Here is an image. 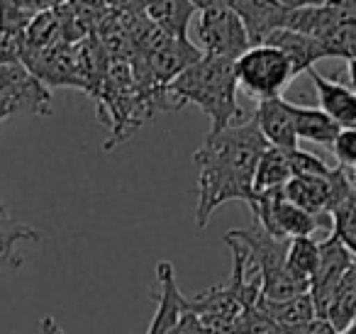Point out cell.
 I'll use <instances>...</instances> for the list:
<instances>
[{"label":"cell","mask_w":356,"mask_h":334,"mask_svg":"<svg viewBox=\"0 0 356 334\" xmlns=\"http://www.w3.org/2000/svg\"><path fill=\"white\" fill-rule=\"evenodd\" d=\"M283 6L288 10H298V8H317V6H325L327 0H281Z\"/></svg>","instance_id":"29"},{"label":"cell","mask_w":356,"mask_h":334,"mask_svg":"<svg viewBox=\"0 0 356 334\" xmlns=\"http://www.w3.org/2000/svg\"><path fill=\"white\" fill-rule=\"evenodd\" d=\"M0 98H8L17 113L51 115V93L22 61H0Z\"/></svg>","instance_id":"7"},{"label":"cell","mask_w":356,"mask_h":334,"mask_svg":"<svg viewBox=\"0 0 356 334\" xmlns=\"http://www.w3.org/2000/svg\"><path fill=\"white\" fill-rule=\"evenodd\" d=\"M198 40L205 54L222 56V59L237 61L244 51L252 49V40L232 8H218V10L200 13Z\"/></svg>","instance_id":"6"},{"label":"cell","mask_w":356,"mask_h":334,"mask_svg":"<svg viewBox=\"0 0 356 334\" xmlns=\"http://www.w3.org/2000/svg\"><path fill=\"white\" fill-rule=\"evenodd\" d=\"M156 312L149 324L147 334H168L178 324V319L184 317L186 310H188V298H186L176 285V271L173 264L161 261L156 269Z\"/></svg>","instance_id":"10"},{"label":"cell","mask_w":356,"mask_h":334,"mask_svg":"<svg viewBox=\"0 0 356 334\" xmlns=\"http://www.w3.org/2000/svg\"><path fill=\"white\" fill-rule=\"evenodd\" d=\"M327 3L341 8V10L349 13V15H356V0H327Z\"/></svg>","instance_id":"31"},{"label":"cell","mask_w":356,"mask_h":334,"mask_svg":"<svg viewBox=\"0 0 356 334\" xmlns=\"http://www.w3.org/2000/svg\"><path fill=\"white\" fill-rule=\"evenodd\" d=\"M257 225H261L266 232L281 239H293V237H312V232L327 227L332 230V217H315L291 202L283 193V188H271V191L254 193L252 202Z\"/></svg>","instance_id":"5"},{"label":"cell","mask_w":356,"mask_h":334,"mask_svg":"<svg viewBox=\"0 0 356 334\" xmlns=\"http://www.w3.org/2000/svg\"><path fill=\"white\" fill-rule=\"evenodd\" d=\"M330 149L334 152L339 166L349 168V171H356V127L341 129Z\"/></svg>","instance_id":"25"},{"label":"cell","mask_w":356,"mask_h":334,"mask_svg":"<svg viewBox=\"0 0 356 334\" xmlns=\"http://www.w3.org/2000/svg\"><path fill=\"white\" fill-rule=\"evenodd\" d=\"M268 142L264 139L254 115L239 125L210 132L208 139L193 152L198 171V207L195 225L205 227L220 205L229 200L252 202L254 173Z\"/></svg>","instance_id":"1"},{"label":"cell","mask_w":356,"mask_h":334,"mask_svg":"<svg viewBox=\"0 0 356 334\" xmlns=\"http://www.w3.org/2000/svg\"><path fill=\"white\" fill-rule=\"evenodd\" d=\"M312 86H315L317 100H320V108L339 125L341 129L356 127V93L349 86L339 84V81H332L320 76L315 69L307 71Z\"/></svg>","instance_id":"13"},{"label":"cell","mask_w":356,"mask_h":334,"mask_svg":"<svg viewBox=\"0 0 356 334\" xmlns=\"http://www.w3.org/2000/svg\"><path fill=\"white\" fill-rule=\"evenodd\" d=\"M356 264L354 254L344 246V241L332 232L327 239L320 241V264H317L315 273L310 278V295L315 300L317 317H322L325 305L330 300V295L334 293V288L339 285V280L344 278V273Z\"/></svg>","instance_id":"8"},{"label":"cell","mask_w":356,"mask_h":334,"mask_svg":"<svg viewBox=\"0 0 356 334\" xmlns=\"http://www.w3.org/2000/svg\"><path fill=\"white\" fill-rule=\"evenodd\" d=\"M234 71H237L239 86L257 100L281 98L288 84L296 79L288 56L271 45H257L244 51L234 61Z\"/></svg>","instance_id":"4"},{"label":"cell","mask_w":356,"mask_h":334,"mask_svg":"<svg viewBox=\"0 0 356 334\" xmlns=\"http://www.w3.org/2000/svg\"><path fill=\"white\" fill-rule=\"evenodd\" d=\"M0 122H3V118H0ZM0 212H8V207H6V202L0 200Z\"/></svg>","instance_id":"34"},{"label":"cell","mask_w":356,"mask_h":334,"mask_svg":"<svg viewBox=\"0 0 356 334\" xmlns=\"http://www.w3.org/2000/svg\"><path fill=\"white\" fill-rule=\"evenodd\" d=\"M351 181H354V188H356V171L351 173Z\"/></svg>","instance_id":"35"},{"label":"cell","mask_w":356,"mask_h":334,"mask_svg":"<svg viewBox=\"0 0 356 334\" xmlns=\"http://www.w3.org/2000/svg\"><path fill=\"white\" fill-rule=\"evenodd\" d=\"M168 334H205V332H203V324H200L198 315H193L191 310H186V315L178 319V324Z\"/></svg>","instance_id":"27"},{"label":"cell","mask_w":356,"mask_h":334,"mask_svg":"<svg viewBox=\"0 0 356 334\" xmlns=\"http://www.w3.org/2000/svg\"><path fill=\"white\" fill-rule=\"evenodd\" d=\"M42 332H44V334H66L64 329L59 327V322H56L54 317H44V319H42Z\"/></svg>","instance_id":"30"},{"label":"cell","mask_w":356,"mask_h":334,"mask_svg":"<svg viewBox=\"0 0 356 334\" xmlns=\"http://www.w3.org/2000/svg\"><path fill=\"white\" fill-rule=\"evenodd\" d=\"M195 8L191 6V0H147L144 6V15L163 30L168 37H178V40H188V25L193 17Z\"/></svg>","instance_id":"15"},{"label":"cell","mask_w":356,"mask_h":334,"mask_svg":"<svg viewBox=\"0 0 356 334\" xmlns=\"http://www.w3.org/2000/svg\"><path fill=\"white\" fill-rule=\"evenodd\" d=\"M239 20L244 22L249 32L252 47L264 45L276 30H283L288 20V8L281 0H232L229 3Z\"/></svg>","instance_id":"9"},{"label":"cell","mask_w":356,"mask_h":334,"mask_svg":"<svg viewBox=\"0 0 356 334\" xmlns=\"http://www.w3.org/2000/svg\"><path fill=\"white\" fill-rule=\"evenodd\" d=\"M322 317L330 319L337 332H344L356 319V264L346 271L344 278L334 288V293L330 295Z\"/></svg>","instance_id":"17"},{"label":"cell","mask_w":356,"mask_h":334,"mask_svg":"<svg viewBox=\"0 0 356 334\" xmlns=\"http://www.w3.org/2000/svg\"><path fill=\"white\" fill-rule=\"evenodd\" d=\"M291 178V152L278 147H266V152L261 154L257 164V173H254V193L283 188Z\"/></svg>","instance_id":"18"},{"label":"cell","mask_w":356,"mask_h":334,"mask_svg":"<svg viewBox=\"0 0 356 334\" xmlns=\"http://www.w3.org/2000/svg\"><path fill=\"white\" fill-rule=\"evenodd\" d=\"M291 171L293 176H330L332 166L325 164L320 157L302 149H293L291 152Z\"/></svg>","instance_id":"24"},{"label":"cell","mask_w":356,"mask_h":334,"mask_svg":"<svg viewBox=\"0 0 356 334\" xmlns=\"http://www.w3.org/2000/svg\"><path fill=\"white\" fill-rule=\"evenodd\" d=\"M6 3L15 8L17 13H22V15L32 17V20L37 15H42V13L54 10V8L61 6V0H6Z\"/></svg>","instance_id":"26"},{"label":"cell","mask_w":356,"mask_h":334,"mask_svg":"<svg viewBox=\"0 0 356 334\" xmlns=\"http://www.w3.org/2000/svg\"><path fill=\"white\" fill-rule=\"evenodd\" d=\"M259 129H261L264 139L268 147H278L293 152L298 149V132H296V120L291 113V103L283 98L271 100H259V108L254 113Z\"/></svg>","instance_id":"11"},{"label":"cell","mask_w":356,"mask_h":334,"mask_svg":"<svg viewBox=\"0 0 356 334\" xmlns=\"http://www.w3.org/2000/svg\"><path fill=\"white\" fill-rule=\"evenodd\" d=\"M227 237L242 241L249 251V269L261 278V298L288 300L310 293V283L291 273L288 269V246L291 239H281L254 222L252 227H237Z\"/></svg>","instance_id":"3"},{"label":"cell","mask_w":356,"mask_h":334,"mask_svg":"<svg viewBox=\"0 0 356 334\" xmlns=\"http://www.w3.org/2000/svg\"><path fill=\"white\" fill-rule=\"evenodd\" d=\"M259 308L283 329V334H296L302 327L317 319V308L310 293L296 295L288 300H266L259 298Z\"/></svg>","instance_id":"14"},{"label":"cell","mask_w":356,"mask_h":334,"mask_svg":"<svg viewBox=\"0 0 356 334\" xmlns=\"http://www.w3.org/2000/svg\"><path fill=\"white\" fill-rule=\"evenodd\" d=\"M234 334H283V329L257 303L239 315V319L234 322Z\"/></svg>","instance_id":"22"},{"label":"cell","mask_w":356,"mask_h":334,"mask_svg":"<svg viewBox=\"0 0 356 334\" xmlns=\"http://www.w3.org/2000/svg\"><path fill=\"white\" fill-rule=\"evenodd\" d=\"M332 232L344 241V246L356 259V188H354V193L332 212Z\"/></svg>","instance_id":"21"},{"label":"cell","mask_w":356,"mask_h":334,"mask_svg":"<svg viewBox=\"0 0 356 334\" xmlns=\"http://www.w3.org/2000/svg\"><path fill=\"white\" fill-rule=\"evenodd\" d=\"M264 45H271V47H276V49H281L283 54L288 56V61H291L293 74L296 76L307 74L310 69H315L317 61L330 59V54H327L325 45H322L320 40H315V37H310V35H302V32L288 30V27L276 30Z\"/></svg>","instance_id":"12"},{"label":"cell","mask_w":356,"mask_h":334,"mask_svg":"<svg viewBox=\"0 0 356 334\" xmlns=\"http://www.w3.org/2000/svg\"><path fill=\"white\" fill-rule=\"evenodd\" d=\"M346 76H349V88L356 93V56L346 59Z\"/></svg>","instance_id":"32"},{"label":"cell","mask_w":356,"mask_h":334,"mask_svg":"<svg viewBox=\"0 0 356 334\" xmlns=\"http://www.w3.org/2000/svg\"><path fill=\"white\" fill-rule=\"evenodd\" d=\"M237 88L239 81L234 61L213 54H205L176 81L168 84V90L181 108L193 103L208 115L213 122L210 132H220L234 122H244V110L237 100Z\"/></svg>","instance_id":"2"},{"label":"cell","mask_w":356,"mask_h":334,"mask_svg":"<svg viewBox=\"0 0 356 334\" xmlns=\"http://www.w3.org/2000/svg\"><path fill=\"white\" fill-rule=\"evenodd\" d=\"M229 3H232V0H191V6H193L198 13L218 10V8H229Z\"/></svg>","instance_id":"28"},{"label":"cell","mask_w":356,"mask_h":334,"mask_svg":"<svg viewBox=\"0 0 356 334\" xmlns=\"http://www.w3.org/2000/svg\"><path fill=\"white\" fill-rule=\"evenodd\" d=\"M317 264H320V241H315L312 237H293L291 246H288V269H291V273L310 283Z\"/></svg>","instance_id":"20"},{"label":"cell","mask_w":356,"mask_h":334,"mask_svg":"<svg viewBox=\"0 0 356 334\" xmlns=\"http://www.w3.org/2000/svg\"><path fill=\"white\" fill-rule=\"evenodd\" d=\"M291 113L293 120H296L298 139H307V142L322 144V147H332L337 134L341 132L339 125L322 108H307V105L291 103Z\"/></svg>","instance_id":"16"},{"label":"cell","mask_w":356,"mask_h":334,"mask_svg":"<svg viewBox=\"0 0 356 334\" xmlns=\"http://www.w3.org/2000/svg\"><path fill=\"white\" fill-rule=\"evenodd\" d=\"M341 334H356V319H354V322H351L349 327H346V329H344V332H341Z\"/></svg>","instance_id":"33"},{"label":"cell","mask_w":356,"mask_h":334,"mask_svg":"<svg viewBox=\"0 0 356 334\" xmlns=\"http://www.w3.org/2000/svg\"><path fill=\"white\" fill-rule=\"evenodd\" d=\"M42 232L30 225L15 222L8 212H0V261H8L13 266H20V256H15V249L20 241H40Z\"/></svg>","instance_id":"19"},{"label":"cell","mask_w":356,"mask_h":334,"mask_svg":"<svg viewBox=\"0 0 356 334\" xmlns=\"http://www.w3.org/2000/svg\"><path fill=\"white\" fill-rule=\"evenodd\" d=\"M61 6L90 32H95V27H98L100 22H103V17L110 13L105 0H66Z\"/></svg>","instance_id":"23"}]
</instances>
